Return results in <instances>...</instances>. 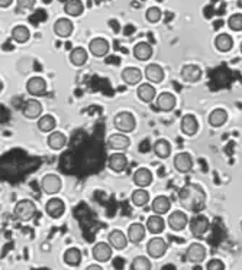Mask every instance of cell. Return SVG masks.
<instances>
[{
  "instance_id": "obj_35",
  "label": "cell",
  "mask_w": 242,
  "mask_h": 270,
  "mask_svg": "<svg viewBox=\"0 0 242 270\" xmlns=\"http://www.w3.org/2000/svg\"><path fill=\"white\" fill-rule=\"evenodd\" d=\"M87 58H89V54L82 47H77V48H74L70 52V61H71V64L74 66L84 65L86 61H87Z\"/></svg>"
},
{
  "instance_id": "obj_13",
  "label": "cell",
  "mask_w": 242,
  "mask_h": 270,
  "mask_svg": "<svg viewBox=\"0 0 242 270\" xmlns=\"http://www.w3.org/2000/svg\"><path fill=\"white\" fill-rule=\"evenodd\" d=\"M112 245L109 244V243H96V244L93 245V257H94V260L99 263H105L110 260V257H112Z\"/></svg>"
},
{
  "instance_id": "obj_32",
  "label": "cell",
  "mask_w": 242,
  "mask_h": 270,
  "mask_svg": "<svg viewBox=\"0 0 242 270\" xmlns=\"http://www.w3.org/2000/svg\"><path fill=\"white\" fill-rule=\"evenodd\" d=\"M228 120V111L224 108H215L210 115H209V124L212 127H220L224 126Z\"/></svg>"
},
{
  "instance_id": "obj_37",
  "label": "cell",
  "mask_w": 242,
  "mask_h": 270,
  "mask_svg": "<svg viewBox=\"0 0 242 270\" xmlns=\"http://www.w3.org/2000/svg\"><path fill=\"white\" fill-rule=\"evenodd\" d=\"M36 126H38V129L41 131L50 133V131H54L55 126H57V122H55V119L51 115H44L38 119Z\"/></svg>"
},
{
  "instance_id": "obj_4",
  "label": "cell",
  "mask_w": 242,
  "mask_h": 270,
  "mask_svg": "<svg viewBox=\"0 0 242 270\" xmlns=\"http://www.w3.org/2000/svg\"><path fill=\"white\" fill-rule=\"evenodd\" d=\"M41 187L45 194L55 195V194H58L59 191H61V187H63L61 178H59L58 175H55V173H48V175H45L41 179Z\"/></svg>"
},
{
  "instance_id": "obj_23",
  "label": "cell",
  "mask_w": 242,
  "mask_h": 270,
  "mask_svg": "<svg viewBox=\"0 0 242 270\" xmlns=\"http://www.w3.org/2000/svg\"><path fill=\"white\" fill-rule=\"evenodd\" d=\"M134 184L139 188H145L152 182V173L148 168H138L134 173Z\"/></svg>"
},
{
  "instance_id": "obj_46",
  "label": "cell",
  "mask_w": 242,
  "mask_h": 270,
  "mask_svg": "<svg viewBox=\"0 0 242 270\" xmlns=\"http://www.w3.org/2000/svg\"><path fill=\"white\" fill-rule=\"evenodd\" d=\"M86 270H103V269H102V266H99V264H90Z\"/></svg>"
},
{
  "instance_id": "obj_24",
  "label": "cell",
  "mask_w": 242,
  "mask_h": 270,
  "mask_svg": "<svg viewBox=\"0 0 242 270\" xmlns=\"http://www.w3.org/2000/svg\"><path fill=\"white\" fill-rule=\"evenodd\" d=\"M136 94H138V98L144 101V103H151L155 100V96H157V90L154 88V85L151 82H144L138 87L136 90Z\"/></svg>"
},
{
  "instance_id": "obj_20",
  "label": "cell",
  "mask_w": 242,
  "mask_h": 270,
  "mask_svg": "<svg viewBox=\"0 0 242 270\" xmlns=\"http://www.w3.org/2000/svg\"><path fill=\"white\" fill-rule=\"evenodd\" d=\"M128 240L129 238L126 237L120 230H112L108 234L109 244L112 245L113 249H116V250H124L126 244H128Z\"/></svg>"
},
{
  "instance_id": "obj_6",
  "label": "cell",
  "mask_w": 242,
  "mask_h": 270,
  "mask_svg": "<svg viewBox=\"0 0 242 270\" xmlns=\"http://www.w3.org/2000/svg\"><path fill=\"white\" fill-rule=\"evenodd\" d=\"M167 252V243L161 237L151 238L147 244V253L150 254L152 259H159Z\"/></svg>"
},
{
  "instance_id": "obj_2",
  "label": "cell",
  "mask_w": 242,
  "mask_h": 270,
  "mask_svg": "<svg viewBox=\"0 0 242 270\" xmlns=\"http://www.w3.org/2000/svg\"><path fill=\"white\" fill-rule=\"evenodd\" d=\"M35 214H36V205L31 199H22V201H19L15 205V210H13V215L21 221L32 220L35 217Z\"/></svg>"
},
{
  "instance_id": "obj_3",
  "label": "cell",
  "mask_w": 242,
  "mask_h": 270,
  "mask_svg": "<svg viewBox=\"0 0 242 270\" xmlns=\"http://www.w3.org/2000/svg\"><path fill=\"white\" fill-rule=\"evenodd\" d=\"M113 124H115V127L120 133H129V131H132L136 127V120H135L132 113H129V111H120V113H117L115 116Z\"/></svg>"
},
{
  "instance_id": "obj_16",
  "label": "cell",
  "mask_w": 242,
  "mask_h": 270,
  "mask_svg": "<svg viewBox=\"0 0 242 270\" xmlns=\"http://www.w3.org/2000/svg\"><path fill=\"white\" fill-rule=\"evenodd\" d=\"M142 71L139 68H136V66H126L125 70L122 71L120 74V77H122V80L125 84L128 85H136V84H139L142 80Z\"/></svg>"
},
{
  "instance_id": "obj_41",
  "label": "cell",
  "mask_w": 242,
  "mask_h": 270,
  "mask_svg": "<svg viewBox=\"0 0 242 270\" xmlns=\"http://www.w3.org/2000/svg\"><path fill=\"white\" fill-rule=\"evenodd\" d=\"M145 17H147V20L150 24H158L159 20H161V17H163V12L157 6H151V8L147 9Z\"/></svg>"
},
{
  "instance_id": "obj_34",
  "label": "cell",
  "mask_w": 242,
  "mask_h": 270,
  "mask_svg": "<svg viewBox=\"0 0 242 270\" xmlns=\"http://www.w3.org/2000/svg\"><path fill=\"white\" fill-rule=\"evenodd\" d=\"M31 38V31L26 28L25 25H17L12 29V39L17 43H25Z\"/></svg>"
},
{
  "instance_id": "obj_17",
  "label": "cell",
  "mask_w": 242,
  "mask_h": 270,
  "mask_svg": "<svg viewBox=\"0 0 242 270\" xmlns=\"http://www.w3.org/2000/svg\"><path fill=\"white\" fill-rule=\"evenodd\" d=\"M108 165L109 168L112 169L113 172H124L128 166V158H126L122 152H116V153H112L109 156L108 159Z\"/></svg>"
},
{
  "instance_id": "obj_9",
  "label": "cell",
  "mask_w": 242,
  "mask_h": 270,
  "mask_svg": "<svg viewBox=\"0 0 242 270\" xmlns=\"http://www.w3.org/2000/svg\"><path fill=\"white\" fill-rule=\"evenodd\" d=\"M206 247L200 243H192L186 250V259L190 263H201L206 259Z\"/></svg>"
},
{
  "instance_id": "obj_10",
  "label": "cell",
  "mask_w": 242,
  "mask_h": 270,
  "mask_svg": "<svg viewBox=\"0 0 242 270\" xmlns=\"http://www.w3.org/2000/svg\"><path fill=\"white\" fill-rule=\"evenodd\" d=\"M106 145H108L109 149H113V150H117V152H124L126 150L129 145H131V140L126 134H122L120 131L119 133H113L110 134L106 140Z\"/></svg>"
},
{
  "instance_id": "obj_21",
  "label": "cell",
  "mask_w": 242,
  "mask_h": 270,
  "mask_svg": "<svg viewBox=\"0 0 242 270\" xmlns=\"http://www.w3.org/2000/svg\"><path fill=\"white\" fill-rule=\"evenodd\" d=\"M145 226L141 224V222H134V224H131L129 226V229H128V238H129V241L131 243H134V244H139L142 240L145 238Z\"/></svg>"
},
{
  "instance_id": "obj_40",
  "label": "cell",
  "mask_w": 242,
  "mask_h": 270,
  "mask_svg": "<svg viewBox=\"0 0 242 270\" xmlns=\"http://www.w3.org/2000/svg\"><path fill=\"white\" fill-rule=\"evenodd\" d=\"M131 269L132 270H151V262L148 257L145 256H136L131 263Z\"/></svg>"
},
{
  "instance_id": "obj_12",
  "label": "cell",
  "mask_w": 242,
  "mask_h": 270,
  "mask_svg": "<svg viewBox=\"0 0 242 270\" xmlns=\"http://www.w3.org/2000/svg\"><path fill=\"white\" fill-rule=\"evenodd\" d=\"M109 49H110V45H109V42L105 38H94L89 43V51L96 58L106 57Z\"/></svg>"
},
{
  "instance_id": "obj_33",
  "label": "cell",
  "mask_w": 242,
  "mask_h": 270,
  "mask_svg": "<svg viewBox=\"0 0 242 270\" xmlns=\"http://www.w3.org/2000/svg\"><path fill=\"white\" fill-rule=\"evenodd\" d=\"M215 47L220 52H228V51H231L232 47H234V39L228 33H219L216 38H215Z\"/></svg>"
},
{
  "instance_id": "obj_11",
  "label": "cell",
  "mask_w": 242,
  "mask_h": 270,
  "mask_svg": "<svg viewBox=\"0 0 242 270\" xmlns=\"http://www.w3.org/2000/svg\"><path fill=\"white\" fill-rule=\"evenodd\" d=\"M174 164L175 171L180 172V173H187L193 169V159L190 153L187 152H180L174 156Z\"/></svg>"
},
{
  "instance_id": "obj_44",
  "label": "cell",
  "mask_w": 242,
  "mask_h": 270,
  "mask_svg": "<svg viewBox=\"0 0 242 270\" xmlns=\"http://www.w3.org/2000/svg\"><path fill=\"white\" fill-rule=\"evenodd\" d=\"M36 3V0H16L17 8L26 10V9H32Z\"/></svg>"
},
{
  "instance_id": "obj_31",
  "label": "cell",
  "mask_w": 242,
  "mask_h": 270,
  "mask_svg": "<svg viewBox=\"0 0 242 270\" xmlns=\"http://www.w3.org/2000/svg\"><path fill=\"white\" fill-rule=\"evenodd\" d=\"M48 146L52 150H61L63 147L67 145V138L64 133L61 131H51V134L48 136Z\"/></svg>"
},
{
  "instance_id": "obj_36",
  "label": "cell",
  "mask_w": 242,
  "mask_h": 270,
  "mask_svg": "<svg viewBox=\"0 0 242 270\" xmlns=\"http://www.w3.org/2000/svg\"><path fill=\"white\" fill-rule=\"evenodd\" d=\"M64 10H66V13H67L68 16H80L84 12L83 2H82V0H67V3H66V6H64Z\"/></svg>"
},
{
  "instance_id": "obj_42",
  "label": "cell",
  "mask_w": 242,
  "mask_h": 270,
  "mask_svg": "<svg viewBox=\"0 0 242 270\" xmlns=\"http://www.w3.org/2000/svg\"><path fill=\"white\" fill-rule=\"evenodd\" d=\"M228 26L235 32H242V13H234L228 19Z\"/></svg>"
},
{
  "instance_id": "obj_38",
  "label": "cell",
  "mask_w": 242,
  "mask_h": 270,
  "mask_svg": "<svg viewBox=\"0 0 242 270\" xmlns=\"http://www.w3.org/2000/svg\"><path fill=\"white\" fill-rule=\"evenodd\" d=\"M131 201L136 207H144V205L148 204V201H150V194L145 191V188L135 189L132 195H131Z\"/></svg>"
},
{
  "instance_id": "obj_14",
  "label": "cell",
  "mask_w": 242,
  "mask_h": 270,
  "mask_svg": "<svg viewBox=\"0 0 242 270\" xmlns=\"http://www.w3.org/2000/svg\"><path fill=\"white\" fill-rule=\"evenodd\" d=\"M45 211L51 218H59L63 214L66 213V204L61 198H51L45 205Z\"/></svg>"
},
{
  "instance_id": "obj_26",
  "label": "cell",
  "mask_w": 242,
  "mask_h": 270,
  "mask_svg": "<svg viewBox=\"0 0 242 270\" xmlns=\"http://www.w3.org/2000/svg\"><path fill=\"white\" fill-rule=\"evenodd\" d=\"M197 129H199V123H197V119L193 115H184L182 117V131L187 136H193L197 133Z\"/></svg>"
},
{
  "instance_id": "obj_28",
  "label": "cell",
  "mask_w": 242,
  "mask_h": 270,
  "mask_svg": "<svg viewBox=\"0 0 242 270\" xmlns=\"http://www.w3.org/2000/svg\"><path fill=\"white\" fill-rule=\"evenodd\" d=\"M132 54L138 61H148L152 57V47L148 42H138L134 47Z\"/></svg>"
},
{
  "instance_id": "obj_47",
  "label": "cell",
  "mask_w": 242,
  "mask_h": 270,
  "mask_svg": "<svg viewBox=\"0 0 242 270\" xmlns=\"http://www.w3.org/2000/svg\"><path fill=\"white\" fill-rule=\"evenodd\" d=\"M241 52H242V43H241Z\"/></svg>"
},
{
  "instance_id": "obj_25",
  "label": "cell",
  "mask_w": 242,
  "mask_h": 270,
  "mask_svg": "<svg viewBox=\"0 0 242 270\" xmlns=\"http://www.w3.org/2000/svg\"><path fill=\"white\" fill-rule=\"evenodd\" d=\"M152 211L158 215H163V214H167L171 208V201L168 199V196L166 195H158L155 196L152 199V205H151Z\"/></svg>"
},
{
  "instance_id": "obj_7",
  "label": "cell",
  "mask_w": 242,
  "mask_h": 270,
  "mask_svg": "<svg viewBox=\"0 0 242 270\" xmlns=\"http://www.w3.org/2000/svg\"><path fill=\"white\" fill-rule=\"evenodd\" d=\"M26 91L34 96V97H39V96H44L47 93V82L45 80L39 77V75H35V77H31L28 81H26Z\"/></svg>"
},
{
  "instance_id": "obj_27",
  "label": "cell",
  "mask_w": 242,
  "mask_h": 270,
  "mask_svg": "<svg viewBox=\"0 0 242 270\" xmlns=\"http://www.w3.org/2000/svg\"><path fill=\"white\" fill-rule=\"evenodd\" d=\"M22 111H24V116L26 119H36L42 113V104L38 100H28L24 104Z\"/></svg>"
},
{
  "instance_id": "obj_8",
  "label": "cell",
  "mask_w": 242,
  "mask_h": 270,
  "mask_svg": "<svg viewBox=\"0 0 242 270\" xmlns=\"http://www.w3.org/2000/svg\"><path fill=\"white\" fill-rule=\"evenodd\" d=\"M168 227L173 230V231H182L187 227V224L190 222L189 221V217L184 211H173V213L168 215Z\"/></svg>"
},
{
  "instance_id": "obj_39",
  "label": "cell",
  "mask_w": 242,
  "mask_h": 270,
  "mask_svg": "<svg viewBox=\"0 0 242 270\" xmlns=\"http://www.w3.org/2000/svg\"><path fill=\"white\" fill-rule=\"evenodd\" d=\"M64 262L67 263L68 266H73V267L78 266L82 262V252L75 247L68 249L67 252L64 253Z\"/></svg>"
},
{
  "instance_id": "obj_18",
  "label": "cell",
  "mask_w": 242,
  "mask_h": 270,
  "mask_svg": "<svg viewBox=\"0 0 242 270\" xmlns=\"http://www.w3.org/2000/svg\"><path fill=\"white\" fill-rule=\"evenodd\" d=\"M182 78L186 82H196L201 78V68L196 64H187L182 68Z\"/></svg>"
},
{
  "instance_id": "obj_22",
  "label": "cell",
  "mask_w": 242,
  "mask_h": 270,
  "mask_svg": "<svg viewBox=\"0 0 242 270\" xmlns=\"http://www.w3.org/2000/svg\"><path fill=\"white\" fill-rule=\"evenodd\" d=\"M144 74H145V78L150 82H154V84H158V82L164 80V70L158 64H150V65H147Z\"/></svg>"
},
{
  "instance_id": "obj_19",
  "label": "cell",
  "mask_w": 242,
  "mask_h": 270,
  "mask_svg": "<svg viewBox=\"0 0 242 270\" xmlns=\"http://www.w3.org/2000/svg\"><path fill=\"white\" fill-rule=\"evenodd\" d=\"M155 104L158 107L161 111H171L177 104V100H175L174 94L171 93H161L157 100H155Z\"/></svg>"
},
{
  "instance_id": "obj_43",
  "label": "cell",
  "mask_w": 242,
  "mask_h": 270,
  "mask_svg": "<svg viewBox=\"0 0 242 270\" xmlns=\"http://www.w3.org/2000/svg\"><path fill=\"white\" fill-rule=\"evenodd\" d=\"M206 270H225V264L219 259H212L206 266Z\"/></svg>"
},
{
  "instance_id": "obj_45",
  "label": "cell",
  "mask_w": 242,
  "mask_h": 270,
  "mask_svg": "<svg viewBox=\"0 0 242 270\" xmlns=\"http://www.w3.org/2000/svg\"><path fill=\"white\" fill-rule=\"evenodd\" d=\"M12 3H13V0H0V8L6 9V8H9Z\"/></svg>"
},
{
  "instance_id": "obj_30",
  "label": "cell",
  "mask_w": 242,
  "mask_h": 270,
  "mask_svg": "<svg viewBox=\"0 0 242 270\" xmlns=\"http://www.w3.org/2000/svg\"><path fill=\"white\" fill-rule=\"evenodd\" d=\"M152 150L159 159H167L168 156L171 155V143L166 139L155 140L152 145Z\"/></svg>"
},
{
  "instance_id": "obj_5",
  "label": "cell",
  "mask_w": 242,
  "mask_h": 270,
  "mask_svg": "<svg viewBox=\"0 0 242 270\" xmlns=\"http://www.w3.org/2000/svg\"><path fill=\"white\" fill-rule=\"evenodd\" d=\"M209 227H210V222L205 217V215H194L190 222H189V229L194 237H201L208 233Z\"/></svg>"
},
{
  "instance_id": "obj_29",
  "label": "cell",
  "mask_w": 242,
  "mask_h": 270,
  "mask_svg": "<svg viewBox=\"0 0 242 270\" xmlns=\"http://www.w3.org/2000/svg\"><path fill=\"white\" fill-rule=\"evenodd\" d=\"M166 229V221L163 220V217L155 214V215H151L147 220V230L150 231L151 234H159L163 233Z\"/></svg>"
},
{
  "instance_id": "obj_1",
  "label": "cell",
  "mask_w": 242,
  "mask_h": 270,
  "mask_svg": "<svg viewBox=\"0 0 242 270\" xmlns=\"http://www.w3.org/2000/svg\"><path fill=\"white\" fill-rule=\"evenodd\" d=\"M178 201H180V205L183 207L184 210L192 211V213H199L205 208L206 194H205V191L200 185L189 184L180 191Z\"/></svg>"
},
{
  "instance_id": "obj_15",
  "label": "cell",
  "mask_w": 242,
  "mask_h": 270,
  "mask_svg": "<svg viewBox=\"0 0 242 270\" xmlns=\"http://www.w3.org/2000/svg\"><path fill=\"white\" fill-rule=\"evenodd\" d=\"M74 31V25L67 17H59L54 24V32L58 35L59 38H68Z\"/></svg>"
}]
</instances>
